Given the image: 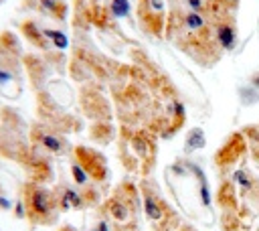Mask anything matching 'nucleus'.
Listing matches in <instances>:
<instances>
[{"label": "nucleus", "mask_w": 259, "mask_h": 231, "mask_svg": "<svg viewBox=\"0 0 259 231\" xmlns=\"http://www.w3.org/2000/svg\"><path fill=\"white\" fill-rule=\"evenodd\" d=\"M29 207H30V215H47L53 209V201H51V195L47 191H32V195L29 197Z\"/></svg>", "instance_id": "nucleus-1"}, {"label": "nucleus", "mask_w": 259, "mask_h": 231, "mask_svg": "<svg viewBox=\"0 0 259 231\" xmlns=\"http://www.w3.org/2000/svg\"><path fill=\"white\" fill-rule=\"evenodd\" d=\"M204 146V134H202V130H193L191 134H188L186 138V144H184V150L186 152H193V150H199V148Z\"/></svg>", "instance_id": "nucleus-2"}, {"label": "nucleus", "mask_w": 259, "mask_h": 231, "mask_svg": "<svg viewBox=\"0 0 259 231\" xmlns=\"http://www.w3.org/2000/svg\"><path fill=\"white\" fill-rule=\"evenodd\" d=\"M219 41L225 49H233L235 47V30L229 25H221L219 27Z\"/></svg>", "instance_id": "nucleus-3"}, {"label": "nucleus", "mask_w": 259, "mask_h": 231, "mask_svg": "<svg viewBox=\"0 0 259 231\" xmlns=\"http://www.w3.org/2000/svg\"><path fill=\"white\" fill-rule=\"evenodd\" d=\"M144 207H146V213H148L150 219H160L162 217V209L156 201H154V197H150V195L144 197Z\"/></svg>", "instance_id": "nucleus-4"}, {"label": "nucleus", "mask_w": 259, "mask_h": 231, "mask_svg": "<svg viewBox=\"0 0 259 231\" xmlns=\"http://www.w3.org/2000/svg\"><path fill=\"white\" fill-rule=\"evenodd\" d=\"M45 37L53 41L57 49H67V45H69V41H67V37H65V32H61V30L47 29V30H45Z\"/></svg>", "instance_id": "nucleus-5"}, {"label": "nucleus", "mask_w": 259, "mask_h": 231, "mask_svg": "<svg viewBox=\"0 0 259 231\" xmlns=\"http://www.w3.org/2000/svg\"><path fill=\"white\" fill-rule=\"evenodd\" d=\"M108 209H110V213L114 215V219H117V221H124V219L128 217L126 205H122L119 201H110V203H108Z\"/></svg>", "instance_id": "nucleus-6"}, {"label": "nucleus", "mask_w": 259, "mask_h": 231, "mask_svg": "<svg viewBox=\"0 0 259 231\" xmlns=\"http://www.w3.org/2000/svg\"><path fill=\"white\" fill-rule=\"evenodd\" d=\"M61 205L65 209H69V207H79L81 205V197L73 189H67L65 195H63V199H61Z\"/></svg>", "instance_id": "nucleus-7"}, {"label": "nucleus", "mask_w": 259, "mask_h": 231, "mask_svg": "<svg viewBox=\"0 0 259 231\" xmlns=\"http://www.w3.org/2000/svg\"><path fill=\"white\" fill-rule=\"evenodd\" d=\"M112 10L117 19H124L130 14V2L128 0H112Z\"/></svg>", "instance_id": "nucleus-8"}, {"label": "nucleus", "mask_w": 259, "mask_h": 231, "mask_svg": "<svg viewBox=\"0 0 259 231\" xmlns=\"http://www.w3.org/2000/svg\"><path fill=\"white\" fill-rule=\"evenodd\" d=\"M41 140H43V146H45V148H49L51 152H61V150H63V144H61V140H59V138H55V136L45 134Z\"/></svg>", "instance_id": "nucleus-9"}, {"label": "nucleus", "mask_w": 259, "mask_h": 231, "mask_svg": "<svg viewBox=\"0 0 259 231\" xmlns=\"http://www.w3.org/2000/svg\"><path fill=\"white\" fill-rule=\"evenodd\" d=\"M25 32H27V37L30 39V41H34V45H39V47H43V39H41V35H39V29H37V25H32V23H27L25 27Z\"/></svg>", "instance_id": "nucleus-10"}, {"label": "nucleus", "mask_w": 259, "mask_h": 231, "mask_svg": "<svg viewBox=\"0 0 259 231\" xmlns=\"http://www.w3.org/2000/svg\"><path fill=\"white\" fill-rule=\"evenodd\" d=\"M41 2H43V6L47 8V10H51V12H53L55 16H63V2H61V0H41Z\"/></svg>", "instance_id": "nucleus-11"}, {"label": "nucleus", "mask_w": 259, "mask_h": 231, "mask_svg": "<svg viewBox=\"0 0 259 231\" xmlns=\"http://www.w3.org/2000/svg\"><path fill=\"white\" fill-rule=\"evenodd\" d=\"M73 176H75V183H79V185H85L87 183V171L85 169H81L79 164H73Z\"/></svg>", "instance_id": "nucleus-12"}, {"label": "nucleus", "mask_w": 259, "mask_h": 231, "mask_svg": "<svg viewBox=\"0 0 259 231\" xmlns=\"http://www.w3.org/2000/svg\"><path fill=\"white\" fill-rule=\"evenodd\" d=\"M186 25L191 27V29H201V27L204 25V21H202V16H201V14H195V12H193V14H188V16H186Z\"/></svg>", "instance_id": "nucleus-13"}, {"label": "nucleus", "mask_w": 259, "mask_h": 231, "mask_svg": "<svg viewBox=\"0 0 259 231\" xmlns=\"http://www.w3.org/2000/svg\"><path fill=\"white\" fill-rule=\"evenodd\" d=\"M235 180H237V183L243 187V189H249V187H251V180H249V176H247L245 171H237V173H235Z\"/></svg>", "instance_id": "nucleus-14"}, {"label": "nucleus", "mask_w": 259, "mask_h": 231, "mask_svg": "<svg viewBox=\"0 0 259 231\" xmlns=\"http://www.w3.org/2000/svg\"><path fill=\"white\" fill-rule=\"evenodd\" d=\"M201 195H202V203H204V205H209L211 199H209V189H206L204 178H202V183H201Z\"/></svg>", "instance_id": "nucleus-15"}, {"label": "nucleus", "mask_w": 259, "mask_h": 231, "mask_svg": "<svg viewBox=\"0 0 259 231\" xmlns=\"http://www.w3.org/2000/svg\"><path fill=\"white\" fill-rule=\"evenodd\" d=\"M10 81H12V75L6 69L0 67V84H10Z\"/></svg>", "instance_id": "nucleus-16"}, {"label": "nucleus", "mask_w": 259, "mask_h": 231, "mask_svg": "<svg viewBox=\"0 0 259 231\" xmlns=\"http://www.w3.org/2000/svg\"><path fill=\"white\" fill-rule=\"evenodd\" d=\"M91 231H110V229H108V223H103V221H99V223H97V225H95V227H93Z\"/></svg>", "instance_id": "nucleus-17"}, {"label": "nucleus", "mask_w": 259, "mask_h": 231, "mask_svg": "<svg viewBox=\"0 0 259 231\" xmlns=\"http://www.w3.org/2000/svg\"><path fill=\"white\" fill-rule=\"evenodd\" d=\"M186 2H188V4H191V6L195 8V10H199V8L202 6V0H186Z\"/></svg>", "instance_id": "nucleus-18"}, {"label": "nucleus", "mask_w": 259, "mask_h": 231, "mask_svg": "<svg viewBox=\"0 0 259 231\" xmlns=\"http://www.w3.org/2000/svg\"><path fill=\"white\" fill-rule=\"evenodd\" d=\"M16 217H25V209H23V203L16 205Z\"/></svg>", "instance_id": "nucleus-19"}, {"label": "nucleus", "mask_w": 259, "mask_h": 231, "mask_svg": "<svg viewBox=\"0 0 259 231\" xmlns=\"http://www.w3.org/2000/svg\"><path fill=\"white\" fill-rule=\"evenodd\" d=\"M0 207H2V209H10V201H6V199L0 197Z\"/></svg>", "instance_id": "nucleus-20"}, {"label": "nucleus", "mask_w": 259, "mask_h": 231, "mask_svg": "<svg viewBox=\"0 0 259 231\" xmlns=\"http://www.w3.org/2000/svg\"><path fill=\"white\" fill-rule=\"evenodd\" d=\"M152 4H154V8H162V2H160V0H152Z\"/></svg>", "instance_id": "nucleus-21"}, {"label": "nucleus", "mask_w": 259, "mask_h": 231, "mask_svg": "<svg viewBox=\"0 0 259 231\" xmlns=\"http://www.w3.org/2000/svg\"><path fill=\"white\" fill-rule=\"evenodd\" d=\"M229 2H233V4H235V2H237V0H229Z\"/></svg>", "instance_id": "nucleus-22"}, {"label": "nucleus", "mask_w": 259, "mask_h": 231, "mask_svg": "<svg viewBox=\"0 0 259 231\" xmlns=\"http://www.w3.org/2000/svg\"><path fill=\"white\" fill-rule=\"evenodd\" d=\"M257 87H259V79H257Z\"/></svg>", "instance_id": "nucleus-23"}]
</instances>
